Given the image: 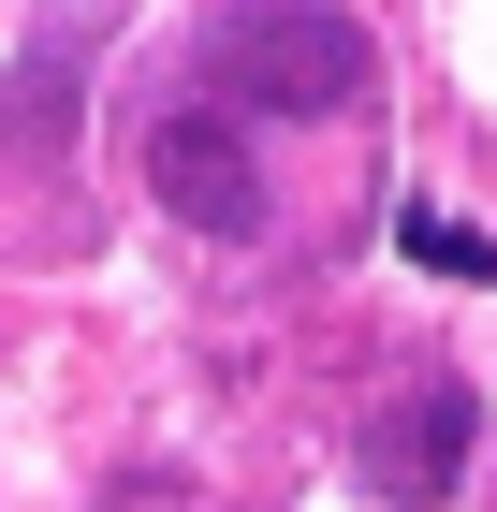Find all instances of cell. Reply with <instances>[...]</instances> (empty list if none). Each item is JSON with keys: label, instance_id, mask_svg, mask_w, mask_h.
Here are the masks:
<instances>
[{"label": "cell", "instance_id": "1", "mask_svg": "<svg viewBox=\"0 0 497 512\" xmlns=\"http://www.w3.org/2000/svg\"><path fill=\"white\" fill-rule=\"evenodd\" d=\"M205 88L264 103V118H351L381 88V44L337 0H220L205 15Z\"/></svg>", "mask_w": 497, "mask_h": 512}, {"label": "cell", "instance_id": "2", "mask_svg": "<svg viewBox=\"0 0 497 512\" xmlns=\"http://www.w3.org/2000/svg\"><path fill=\"white\" fill-rule=\"evenodd\" d=\"M468 439H483V410H468V381H424V395H395L381 425H366V483H381L395 512H424V498H454Z\"/></svg>", "mask_w": 497, "mask_h": 512}, {"label": "cell", "instance_id": "3", "mask_svg": "<svg viewBox=\"0 0 497 512\" xmlns=\"http://www.w3.org/2000/svg\"><path fill=\"white\" fill-rule=\"evenodd\" d=\"M147 191L191 220V235H249L264 220V176H249V147H234L220 118H161L147 132Z\"/></svg>", "mask_w": 497, "mask_h": 512}, {"label": "cell", "instance_id": "4", "mask_svg": "<svg viewBox=\"0 0 497 512\" xmlns=\"http://www.w3.org/2000/svg\"><path fill=\"white\" fill-rule=\"evenodd\" d=\"M103 44V15L88 0H59L30 30V74H15V161H59V132H74V59Z\"/></svg>", "mask_w": 497, "mask_h": 512}, {"label": "cell", "instance_id": "5", "mask_svg": "<svg viewBox=\"0 0 497 512\" xmlns=\"http://www.w3.org/2000/svg\"><path fill=\"white\" fill-rule=\"evenodd\" d=\"M395 249H410V264H439V278H497V249L468 235V220H439V205H410V220H395Z\"/></svg>", "mask_w": 497, "mask_h": 512}]
</instances>
